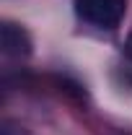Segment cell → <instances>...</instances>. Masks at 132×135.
Segmentation results:
<instances>
[{"label":"cell","instance_id":"1","mask_svg":"<svg viewBox=\"0 0 132 135\" xmlns=\"http://www.w3.org/2000/svg\"><path fill=\"white\" fill-rule=\"evenodd\" d=\"M127 11V0H75V13L91 26L114 29Z\"/></svg>","mask_w":132,"mask_h":135},{"label":"cell","instance_id":"2","mask_svg":"<svg viewBox=\"0 0 132 135\" xmlns=\"http://www.w3.org/2000/svg\"><path fill=\"white\" fill-rule=\"evenodd\" d=\"M0 44L3 52L11 55V57H26L31 55V36L23 26H18L13 21H5L0 26Z\"/></svg>","mask_w":132,"mask_h":135},{"label":"cell","instance_id":"3","mask_svg":"<svg viewBox=\"0 0 132 135\" xmlns=\"http://www.w3.org/2000/svg\"><path fill=\"white\" fill-rule=\"evenodd\" d=\"M124 55L132 60V31H130V36H127V42H124Z\"/></svg>","mask_w":132,"mask_h":135}]
</instances>
